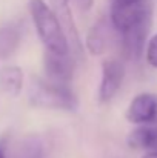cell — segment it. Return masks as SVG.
I'll use <instances>...</instances> for the list:
<instances>
[{
  "mask_svg": "<svg viewBox=\"0 0 157 158\" xmlns=\"http://www.w3.org/2000/svg\"><path fill=\"white\" fill-rule=\"evenodd\" d=\"M29 12L45 49L54 54H69V42L51 6L45 0H29Z\"/></svg>",
  "mask_w": 157,
  "mask_h": 158,
  "instance_id": "cell-1",
  "label": "cell"
},
{
  "mask_svg": "<svg viewBox=\"0 0 157 158\" xmlns=\"http://www.w3.org/2000/svg\"><path fill=\"white\" fill-rule=\"evenodd\" d=\"M28 98L33 106L45 107V109H60V110H76L79 106V100L76 94L62 85H54L42 78H33Z\"/></svg>",
  "mask_w": 157,
  "mask_h": 158,
  "instance_id": "cell-2",
  "label": "cell"
},
{
  "mask_svg": "<svg viewBox=\"0 0 157 158\" xmlns=\"http://www.w3.org/2000/svg\"><path fill=\"white\" fill-rule=\"evenodd\" d=\"M150 17H153L151 0H111L109 22L117 32H123Z\"/></svg>",
  "mask_w": 157,
  "mask_h": 158,
  "instance_id": "cell-3",
  "label": "cell"
},
{
  "mask_svg": "<svg viewBox=\"0 0 157 158\" xmlns=\"http://www.w3.org/2000/svg\"><path fill=\"white\" fill-rule=\"evenodd\" d=\"M43 69L48 78L46 81L68 86V83L74 75V60L71 58L69 54H54L45 51Z\"/></svg>",
  "mask_w": 157,
  "mask_h": 158,
  "instance_id": "cell-4",
  "label": "cell"
},
{
  "mask_svg": "<svg viewBox=\"0 0 157 158\" xmlns=\"http://www.w3.org/2000/svg\"><path fill=\"white\" fill-rule=\"evenodd\" d=\"M150 26H151V17L120 32L122 52L128 60H139L140 55L143 54L146 39L150 34Z\"/></svg>",
  "mask_w": 157,
  "mask_h": 158,
  "instance_id": "cell-5",
  "label": "cell"
},
{
  "mask_svg": "<svg viewBox=\"0 0 157 158\" xmlns=\"http://www.w3.org/2000/svg\"><path fill=\"white\" fill-rule=\"evenodd\" d=\"M157 118V94L142 92L133 98L126 109V120L133 124H151Z\"/></svg>",
  "mask_w": 157,
  "mask_h": 158,
  "instance_id": "cell-6",
  "label": "cell"
},
{
  "mask_svg": "<svg viewBox=\"0 0 157 158\" xmlns=\"http://www.w3.org/2000/svg\"><path fill=\"white\" fill-rule=\"evenodd\" d=\"M125 77V66L119 60H105L102 64V81L99 86V102L108 103L119 92Z\"/></svg>",
  "mask_w": 157,
  "mask_h": 158,
  "instance_id": "cell-7",
  "label": "cell"
},
{
  "mask_svg": "<svg viewBox=\"0 0 157 158\" xmlns=\"http://www.w3.org/2000/svg\"><path fill=\"white\" fill-rule=\"evenodd\" d=\"M5 158H45V146L40 137L25 135L5 140Z\"/></svg>",
  "mask_w": 157,
  "mask_h": 158,
  "instance_id": "cell-8",
  "label": "cell"
},
{
  "mask_svg": "<svg viewBox=\"0 0 157 158\" xmlns=\"http://www.w3.org/2000/svg\"><path fill=\"white\" fill-rule=\"evenodd\" d=\"M112 29L114 28H112L109 20H106V19L97 20L86 35L88 52L93 54V55H99V54L103 52L109 46V42H111V37H112Z\"/></svg>",
  "mask_w": 157,
  "mask_h": 158,
  "instance_id": "cell-9",
  "label": "cell"
},
{
  "mask_svg": "<svg viewBox=\"0 0 157 158\" xmlns=\"http://www.w3.org/2000/svg\"><path fill=\"white\" fill-rule=\"evenodd\" d=\"M126 143L131 149L157 152V126H153V124L137 126L128 135Z\"/></svg>",
  "mask_w": 157,
  "mask_h": 158,
  "instance_id": "cell-10",
  "label": "cell"
},
{
  "mask_svg": "<svg viewBox=\"0 0 157 158\" xmlns=\"http://www.w3.org/2000/svg\"><path fill=\"white\" fill-rule=\"evenodd\" d=\"M22 40L20 28L15 23H5L0 26V60L9 58L17 51Z\"/></svg>",
  "mask_w": 157,
  "mask_h": 158,
  "instance_id": "cell-11",
  "label": "cell"
},
{
  "mask_svg": "<svg viewBox=\"0 0 157 158\" xmlns=\"http://www.w3.org/2000/svg\"><path fill=\"white\" fill-rule=\"evenodd\" d=\"M0 88L11 97H17L23 88V72L19 66H3L0 69Z\"/></svg>",
  "mask_w": 157,
  "mask_h": 158,
  "instance_id": "cell-12",
  "label": "cell"
},
{
  "mask_svg": "<svg viewBox=\"0 0 157 158\" xmlns=\"http://www.w3.org/2000/svg\"><path fill=\"white\" fill-rule=\"evenodd\" d=\"M146 61L150 66L157 69V34H154L146 45Z\"/></svg>",
  "mask_w": 157,
  "mask_h": 158,
  "instance_id": "cell-13",
  "label": "cell"
},
{
  "mask_svg": "<svg viewBox=\"0 0 157 158\" xmlns=\"http://www.w3.org/2000/svg\"><path fill=\"white\" fill-rule=\"evenodd\" d=\"M74 2H76L77 8H79L82 12L89 11V9L93 8V3H94V0H74Z\"/></svg>",
  "mask_w": 157,
  "mask_h": 158,
  "instance_id": "cell-14",
  "label": "cell"
},
{
  "mask_svg": "<svg viewBox=\"0 0 157 158\" xmlns=\"http://www.w3.org/2000/svg\"><path fill=\"white\" fill-rule=\"evenodd\" d=\"M5 140L6 137H0V158H5Z\"/></svg>",
  "mask_w": 157,
  "mask_h": 158,
  "instance_id": "cell-15",
  "label": "cell"
},
{
  "mask_svg": "<svg viewBox=\"0 0 157 158\" xmlns=\"http://www.w3.org/2000/svg\"><path fill=\"white\" fill-rule=\"evenodd\" d=\"M142 158H157V152H146Z\"/></svg>",
  "mask_w": 157,
  "mask_h": 158,
  "instance_id": "cell-16",
  "label": "cell"
}]
</instances>
